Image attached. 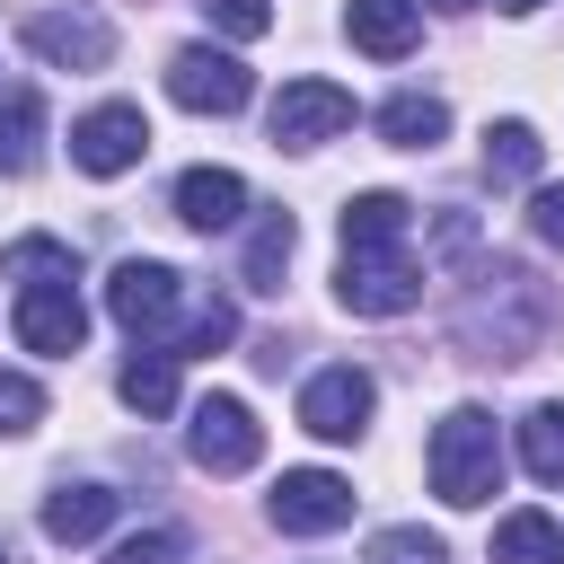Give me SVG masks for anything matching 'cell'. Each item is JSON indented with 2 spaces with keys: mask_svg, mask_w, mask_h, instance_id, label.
I'll return each instance as SVG.
<instances>
[{
  "mask_svg": "<svg viewBox=\"0 0 564 564\" xmlns=\"http://www.w3.org/2000/svg\"><path fill=\"white\" fill-rule=\"evenodd\" d=\"M423 467H432V494H441L449 511L494 502V494H502V432H494V414H485V405H449V414L432 423Z\"/></svg>",
  "mask_w": 564,
  "mask_h": 564,
  "instance_id": "1",
  "label": "cell"
},
{
  "mask_svg": "<svg viewBox=\"0 0 564 564\" xmlns=\"http://www.w3.org/2000/svg\"><path fill=\"white\" fill-rule=\"evenodd\" d=\"M185 449L203 476H247L264 458V423L247 414V397H203L194 423H185Z\"/></svg>",
  "mask_w": 564,
  "mask_h": 564,
  "instance_id": "2",
  "label": "cell"
},
{
  "mask_svg": "<svg viewBox=\"0 0 564 564\" xmlns=\"http://www.w3.org/2000/svg\"><path fill=\"white\" fill-rule=\"evenodd\" d=\"M26 53L53 62V70H106V62H115V26H106L88 0H70V9H35V18H26Z\"/></svg>",
  "mask_w": 564,
  "mask_h": 564,
  "instance_id": "3",
  "label": "cell"
},
{
  "mask_svg": "<svg viewBox=\"0 0 564 564\" xmlns=\"http://www.w3.org/2000/svg\"><path fill=\"white\" fill-rule=\"evenodd\" d=\"M167 97H176L185 115H238V106L256 97V79H247L238 53H220V44H185V53L167 62Z\"/></svg>",
  "mask_w": 564,
  "mask_h": 564,
  "instance_id": "4",
  "label": "cell"
},
{
  "mask_svg": "<svg viewBox=\"0 0 564 564\" xmlns=\"http://www.w3.org/2000/svg\"><path fill=\"white\" fill-rule=\"evenodd\" d=\"M264 123H273L282 150H317V141L352 132V88H335V79H282V97L264 106Z\"/></svg>",
  "mask_w": 564,
  "mask_h": 564,
  "instance_id": "5",
  "label": "cell"
},
{
  "mask_svg": "<svg viewBox=\"0 0 564 564\" xmlns=\"http://www.w3.org/2000/svg\"><path fill=\"white\" fill-rule=\"evenodd\" d=\"M335 300L352 308V317H405L414 300H423V264L397 247V256H344L335 264Z\"/></svg>",
  "mask_w": 564,
  "mask_h": 564,
  "instance_id": "6",
  "label": "cell"
},
{
  "mask_svg": "<svg viewBox=\"0 0 564 564\" xmlns=\"http://www.w3.org/2000/svg\"><path fill=\"white\" fill-rule=\"evenodd\" d=\"M141 150H150L141 106H88L70 123V167L79 176H123V167H141Z\"/></svg>",
  "mask_w": 564,
  "mask_h": 564,
  "instance_id": "7",
  "label": "cell"
},
{
  "mask_svg": "<svg viewBox=\"0 0 564 564\" xmlns=\"http://www.w3.org/2000/svg\"><path fill=\"white\" fill-rule=\"evenodd\" d=\"M370 405H379V388H370V370H352V361H335V370H317V379L300 388V423H308L317 441H361V432H370Z\"/></svg>",
  "mask_w": 564,
  "mask_h": 564,
  "instance_id": "8",
  "label": "cell"
},
{
  "mask_svg": "<svg viewBox=\"0 0 564 564\" xmlns=\"http://www.w3.org/2000/svg\"><path fill=\"white\" fill-rule=\"evenodd\" d=\"M344 520H352V485H344L335 467H282V485H273V529L326 538V529H344Z\"/></svg>",
  "mask_w": 564,
  "mask_h": 564,
  "instance_id": "9",
  "label": "cell"
},
{
  "mask_svg": "<svg viewBox=\"0 0 564 564\" xmlns=\"http://www.w3.org/2000/svg\"><path fill=\"white\" fill-rule=\"evenodd\" d=\"M106 308H115L123 335H167V326H176V273L150 264V256H123V264L106 273Z\"/></svg>",
  "mask_w": 564,
  "mask_h": 564,
  "instance_id": "10",
  "label": "cell"
},
{
  "mask_svg": "<svg viewBox=\"0 0 564 564\" xmlns=\"http://www.w3.org/2000/svg\"><path fill=\"white\" fill-rule=\"evenodd\" d=\"M18 344H26V352H79V344H88V308H79V291H70V282H35V291H18Z\"/></svg>",
  "mask_w": 564,
  "mask_h": 564,
  "instance_id": "11",
  "label": "cell"
},
{
  "mask_svg": "<svg viewBox=\"0 0 564 564\" xmlns=\"http://www.w3.org/2000/svg\"><path fill=\"white\" fill-rule=\"evenodd\" d=\"M344 35L370 62H405L414 35H423V0H344Z\"/></svg>",
  "mask_w": 564,
  "mask_h": 564,
  "instance_id": "12",
  "label": "cell"
},
{
  "mask_svg": "<svg viewBox=\"0 0 564 564\" xmlns=\"http://www.w3.org/2000/svg\"><path fill=\"white\" fill-rule=\"evenodd\" d=\"M238 212H247V176L238 167H185L176 176V220L185 229H238Z\"/></svg>",
  "mask_w": 564,
  "mask_h": 564,
  "instance_id": "13",
  "label": "cell"
},
{
  "mask_svg": "<svg viewBox=\"0 0 564 564\" xmlns=\"http://www.w3.org/2000/svg\"><path fill=\"white\" fill-rule=\"evenodd\" d=\"M414 229V203L405 194H352L344 203V256H397Z\"/></svg>",
  "mask_w": 564,
  "mask_h": 564,
  "instance_id": "14",
  "label": "cell"
},
{
  "mask_svg": "<svg viewBox=\"0 0 564 564\" xmlns=\"http://www.w3.org/2000/svg\"><path fill=\"white\" fill-rule=\"evenodd\" d=\"M106 520H115L106 485H53L44 494V538L53 546H88V538H106Z\"/></svg>",
  "mask_w": 564,
  "mask_h": 564,
  "instance_id": "15",
  "label": "cell"
},
{
  "mask_svg": "<svg viewBox=\"0 0 564 564\" xmlns=\"http://www.w3.org/2000/svg\"><path fill=\"white\" fill-rule=\"evenodd\" d=\"M379 141H397V150H432V141H449V106L423 97V88H405V97L379 106Z\"/></svg>",
  "mask_w": 564,
  "mask_h": 564,
  "instance_id": "16",
  "label": "cell"
},
{
  "mask_svg": "<svg viewBox=\"0 0 564 564\" xmlns=\"http://www.w3.org/2000/svg\"><path fill=\"white\" fill-rule=\"evenodd\" d=\"M538 167H546L538 123H520V115H511V123H485V176H494V185H529Z\"/></svg>",
  "mask_w": 564,
  "mask_h": 564,
  "instance_id": "17",
  "label": "cell"
},
{
  "mask_svg": "<svg viewBox=\"0 0 564 564\" xmlns=\"http://www.w3.org/2000/svg\"><path fill=\"white\" fill-rule=\"evenodd\" d=\"M494 564H564V529L546 511H502L494 520Z\"/></svg>",
  "mask_w": 564,
  "mask_h": 564,
  "instance_id": "18",
  "label": "cell"
},
{
  "mask_svg": "<svg viewBox=\"0 0 564 564\" xmlns=\"http://www.w3.org/2000/svg\"><path fill=\"white\" fill-rule=\"evenodd\" d=\"M44 150V97L35 88H9L0 97V176H26Z\"/></svg>",
  "mask_w": 564,
  "mask_h": 564,
  "instance_id": "19",
  "label": "cell"
},
{
  "mask_svg": "<svg viewBox=\"0 0 564 564\" xmlns=\"http://www.w3.org/2000/svg\"><path fill=\"white\" fill-rule=\"evenodd\" d=\"M291 247H300V220H291V212H264L256 238H247V291H282Z\"/></svg>",
  "mask_w": 564,
  "mask_h": 564,
  "instance_id": "20",
  "label": "cell"
},
{
  "mask_svg": "<svg viewBox=\"0 0 564 564\" xmlns=\"http://www.w3.org/2000/svg\"><path fill=\"white\" fill-rule=\"evenodd\" d=\"M0 273H9L18 291H35V282H79V256H70L62 238H9Z\"/></svg>",
  "mask_w": 564,
  "mask_h": 564,
  "instance_id": "21",
  "label": "cell"
},
{
  "mask_svg": "<svg viewBox=\"0 0 564 564\" xmlns=\"http://www.w3.org/2000/svg\"><path fill=\"white\" fill-rule=\"evenodd\" d=\"M115 397H123L132 414H167V405H176V352H132L123 379H115Z\"/></svg>",
  "mask_w": 564,
  "mask_h": 564,
  "instance_id": "22",
  "label": "cell"
},
{
  "mask_svg": "<svg viewBox=\"0 0 564 564\" xmlns=\"http://www.w3.org/2000/svg\"><path fill=\"white\" fill-rule=\"evenodd\" d=\"M520 467L538 485H564V405H529L520 414Z\"/></svg>",
  "mask_w": 564,
  "mask_h": 564,
  "instance_id": "23",
  "label": "cell"
},
{
  "mask_svg": "<svg viewBox=\"0 0 564 564\" xmlns=\"http://www.w3.org/2000/svg\"><path fill=\"white\" fill-rule=\"evenodd\" d=\"M229 335H238V300H220V291H212V300L176 326V361H185V352H220Z\"/></svg>",
  "mask_w": 564,
  "mask_h": 564,
  "instance_id": "24",
  "label": "cell"
},
{
  "mask_svg": "<svg viewBox=\"0 0 564 564\" xmlns=\"http://www.w3.org/2000/svg\"><path fill=\"white\" fill-rule=\"evenodd\" d=\"M370 564H449V546L405 520V529H379V538H370Z\"/></svg>",
  "mask_w": 564,
  "mask_h": 564,
  "instance_id": "25",
  "label": "cell"
},
{
  "mask_svg": "<svg viewBox=\"0 0 564 564\" xmlns=\"http://www.w3.org/2000/svg\"><path fill=\"white\" fill-rule=\"evenodd\" d=\"M203 18H212L229 44H256V35L273 26V0H203Z\"/></svg>",
  "mask_w": 564,
  "mask_h": 564,
  "instance_id": "26",
  "label": "cell"
},
{
  "mask_svg": "<svg viewBox=\"0 0 564 564\" xmlns=\"http://www.w3.org/2000/svg\"><path fill=\"white\" fill-rule=\"evenodd\" d=\"M44 423V388L26 370H0V432H35Z\"/></svg>",
  "mask_w": 564,
  "mask_h": 564,
  "instance_id": "27",
  "label": "cell"
},
{
  "mask_svg": "<svg viewBox=\"0 0 564 564\" xmlns=\"http://www.w3.org/2000/svg\"><path fill=\"white\" fill-rule=\"evenodd\" d=\"M106 564H185V529H141V538H123Z\"/></svg>",
  "mask_w": 564,
  "mask_h": 564,
  "instance_id": "28",
  "label": "cell"
},
{
  "mask_svg": "<svg viewBox=\"0 0 564 564\" xmlns=\"http://www.w3.org/2000/svg\"><path fill=\"white\" fill-rule=\"evenodd\" d=\"M529 229H538V247H564V185H538V203H529Z\"/></svg>",
  "mask_w": 564,
  "mask_h": 564,
  "instance_id": "29",
  "label": "cell"
},
{
  "mask_svg": "<svg viewBox=\"0 0 564 564\" xmlns=\"http://www.w3.org/2000/svg\"><path fill=\"white\" fill-rule=\"evenodd\" d=\"M432 9H449V18H458V9H476V0H432Z\"/></svg>",
  "mask_w": 564,
  "mask_h": 564,
  "instance_id": "30",
  "label": "cell"
},
{
  "mask_svg": "<svg viewBox=\"0 0 564 564\" xmlns=\"http://www.w3.org/2000/svg\"><path fill=\"white\" fill-rule=\"evenodd\" d=\"M502 9H546V0H502Z\"/></svg>",
  "mask_w": 564,
  "mask_h": 564,
  "instance_id": "31",
  "label": "cell"
},
{
  "mask_svg": "<svg viewBox=\"0 0 564 564\" xmlns=\"http://www.w3.org/2000/svg\"><path fill=\"white\" fill-rule=\"evenodd\" d=\"M0 564H9V555H0Z\"/></svg>",
  "mask_w": 564,
  "mask_h": 564,
  "instance_id": "32",
  "label": "cell"
}]
</instances>
